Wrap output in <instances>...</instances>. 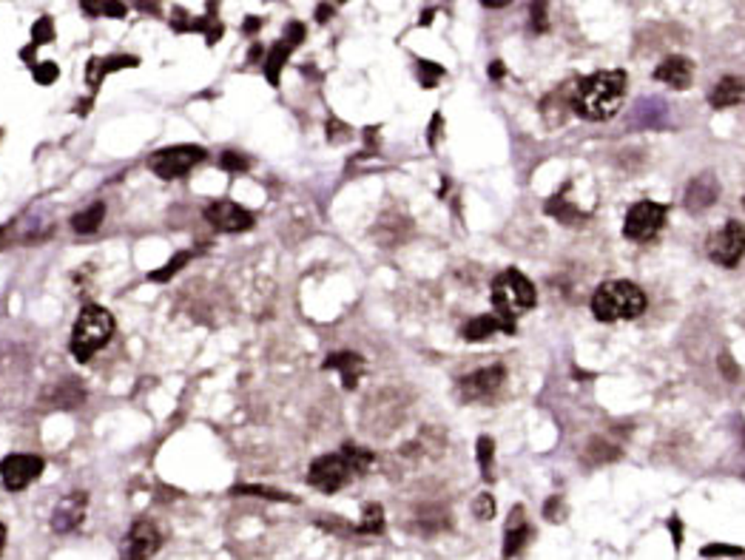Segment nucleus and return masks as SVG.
Listing matches in <instances>:
<instances>
[{
	"label": "nucleus",
	"mask_w": 745,
	"mask_h": 560,
	"mask_svg": "<svg viewBox=\"0 0 745 560\" xmlns=\"http://www.w3.org/2000/svg\"><path fill=\"white\" fill-rule=\"evenodd\" d=\"M504 379H506V370L501 364H493V367H484L478 372L464 376L461 384H458V392H461L464 402H486L501 390Z\"/></svg>",
	"instance_id": "obj_10"
},
{
	"label": "nucleus",
	"mask_w": 745,
	"mask_h": 560,
	"mask_svg": "<svg viewBox=\"0 0 745 560\" xmlns=\"http://www.w3.org/2000/svg\"><path fill=\"white\" fill-rule=\"evenodd\" d=\"M490 77H493V80L504 77V63H501V60H495V63L490 66Z\"/></svg>",
	"instance_id": "obj_38"
},
{
	"label": "nucleus",
	"mask_w": 745,
	"mask_h": 560,
	"mask_svg": "<svg viewBox=\"0 0 745 560\" xmlns=\"http://www.w3.org/2000/svg\"><path fill=\"white\" fill-rule=\"evenodd\" d=\"M139 60L137 57H128V55H120V57H106V60H100V68H103V75H111V72H117V68H131V66H137Z\"/></svg>",
	"instance_id": "obj_29"
},
{
	"label": "nucleus",
	"mask_w": 745,
	"mask_h": 560,
	"mask_svg": "<svg viewBox=\"0 0 745 560\" xmlns=\"http://www.w3.org/2000/svg\"><path fill=\"white\" fill-rule=\"evenodd\" d=\"M219 168L222 171H230V174H240V171H248V159L237 151H225L219 157Z\"/></svg>",
	"instance_id": "obj_27"
},
{
	"label": "nucleus",
	"mask_w": 745,
	"mask_h": 560,
	"mask_svg": "<svg viewBox=\"0 0 745 560\" xmlns=\"http://www.w3.org/2000/svg\"><path fill=\"white\" fill-rule=\"evenodd\" d=\"M86 506H88V495L86 493H72V495H66L55 512H52V529L57 535H68V532H75L83 521H86Z\"/></svg>",
	"instance_id": "obj_13"
},
{
	"label": "nucleus",
	"mask_w": 745,
	"mask_h": 560,
	"mask_svg": "<svg viewBox=\"0 0 745 560\" xmlns=\"http://www.w3.org/2000/svg\"><path fill=\"white\" fill-rule=\"evenodd\" d=\"M162 546V535L159 529L151 524V521H137L128 535H126V541H123V555L120 560H148L159 552Z\"/></svg>",
	"instance_id": "obj_11"
},
{
	"label": "nucleus",
	"mask_w": 745,
	"mask_h": 560,
	"mask_svg": "<svg viewBox=\"0 0 745 560\" xmlns=\"http://www.w3.org/2000/svg\"><path fill=\"white\" fill-rule=\"evenodd\" d=\"M191 256H194L191 250H182V253H177L171 262H166V265H162L159 270H154V273H151L148 279H151V282H168V279H171L174 273H179V270H182L185 265L191 262Z\"/></svg>",
	"instance_id": "obj_23"
},
{
	"label": "nucleus",
	"mask_w": 745,
	"mask_h": 560,
	"mask_svg": "<svg viewBox=\"0 0 745 560\" xmlns=\"http://www.w3.org/2000/svg\"><path fill=\"white\" fill-rule=\"evenodd\" d=\"M544 515H546L552 524H561L564 515H566V512H564V501H561V498H552V501L544 506Z\"/></svg>",
	"instance_id": "obj_33"
},
{
	"label": "nucleus",
	"mask_w": 745,
	"mask_h": 560,
	"mask_svg": "<svg viewBox=\"0 0 745 560\" xmlns=\"http://www.w3.org/2000/svg\"><path fill=\"white\" fill-rule=\"evenodd\" d=\"M100 15L123 17V15H126V6H123V4H100Z\"/></svg>",
	"instance_id": "obj_35"
},
{
	"label": "nucleus",
	"mask_w": 745,
	"mask_h": 560,
	"mask_svg": "<svg viewBox=\"0 0 745 560\" xmlns=\"http://www.w3.org/2000/svg\"><path fill=\"white\" fill-rule=\"evenodd\" d=\"M544 12H546V6L544 4H532V26H535V32H544L546 29V20H544Z\"/></svg>",
	"instance_id": "obj_34"
},
{
	"label": "nucleus",
	"mask_w": 745,
	"mask_h": 560,
	"mask_svg": "<svg viewBox=\"0 0 745 560\" xmlns=\"http://www.w3.org/2000/svg\"><path fill=\"white\" fill-rule=\"evenodd\" d=\"M706 253L711 262L723 268H734L745 256V225L737 219L726 222L717 233H711V239L706 242Z\"/></svg>",
	"instance_id": "obj_8"
},
{
	"label": "nucleus",
	"mask_w": 745,
	"mask_h": 560,
	"mask_svg": "<svg viewBox=\"0 0 745 560\" xmlns=\"http://www.w3.org/2000/svg\"><path fill=\"white\" fill-rule=\"evenodd\" d=\"M742 208H745V197H742Z\"/></svg>",
	"instance_id": "obj_41"
},
{
	"label": "nucleus",
	"mask_w": 745,
	"mask_h": 560,
	"mask_svg": "<svg viewBox=\"0 0 745 560\" xmlns=\"http://www.w3.org/2000/svg\"><path fill=\"white\" fill-rule=\"evenodd\" d=\"M256 29H260V17H248V23H245V32H248V35H253Z\"/></svg>",
	"instance_id": "obj_39"
},
{
	"label": "nucleus",
	"mask_w": 745,
	"mask_h": 560,
	"mask_svg": "<svg viewBox=\"0 0 745 560\" xmlns=\"http://www.w3.org/2000/svg\"><path fill=\"white\" fill-rule=\"evenodd\" d=\"M655 80L666 83L668 88H689L694 80V66L686 57H666L658 68H655Z\"/></svg>",
	"instance_id": "obj_15"
},
{
	"label": "nucleus",
	"mask_w": 745,
	"mask_h": 560,
	"mask_svg": "<svg viewBox=\"0 0 745 560\" xmlns=\"http://www.w3.org/2000/svg\"><path fill=\"white\" fill-rule=\"evenodd\" d=\"M111 336H114V316L100 305H86L75 321V331H72L75 359L88 361L111 341Z\"/></svg>",
	"instance_id": "obj_5"
},
{
	"label": "nucleus",
	"mask_w": 745,
	"mask_h": 560,
	"mask_svg": "<svg viewBox=\"0 0 745 560\" xmlns=\"http://www.w3.org/2000/svg\"><path fill=\"white\" fill-rule=\"evenodd\" d=\"M291 52H293V46H291L288 40L273 43V49L268 52V57H265V77H268L273 86H279V72H282V66L288 63Z\"/></svg>",
	"instance_id": "obj_20"
},
{
	"label": "nucleus",
	"mask_w": 745,
	"mask_h": 560,
	"mask_svg": "<svg viewBox=\"0 0 745 560\" xmlns=\"http://www.w3.org/2000/svg\"><path fill=\"white\" fill-rule=\"evenodd\" d=\"M535 301H538V293L521 270L509 268L493 279V308L506 324H515L518 316L535 308Z\"/></svg>",
	"instance_id": "obj_4"
},
{
	"label": "nucleus",
	"mask_w": 745,
	"mask_h": 560,
	"mask_svg": "<svg viewBox=\"0 0 745 560\" xmlns=\"http://www.w3.org/2000/svg\"><path fill=\"white\" fill-rule=\"evenodd\" d=\"M4 546H6V526L0 524V555H4Z\"/></svg>",
	"instance_id": "obj_40"
},
{
	"label": "nucleus",
	"mask_w": 745,
	"mask_h": 560,
	"mask_svg": "<svg viewBox=\"0 0 745 560\" xmlns=\"http://www.w3.org/2000/svg\"><path fill=\"white\" fill-rule=\"evenodd\" d=\"M103 217H106V205L103 202H95V205H88L86 211H80L75 219H72V228L77 233H95L100 225H103Z\"/></svg>",
	"instance_id": "obj_21"
},
{
	"label": "nucleus",
	"mask_w": 745,
	"mask_h": 560,
	"mask_svg": "<svg viewBox=\"0 0 745 560\" xmlns=\"http://www.w3.org/2000/svg\"><path fill=\"white\" fill-rule=\"evenodd\" d=\"M646 293L626 279H612L603 282L592 293V313L600 321H632L646 313Z\"/></svg>",
	"instance_id": "obj_3"
},
{
	"label": "nucleus",
	"mask_w": 745,
	"mask_h": 560,
	"mask_svg": "<svg viewBox=\"0 0 745 560\" xmlns=\"http://www.w3.org/2000/svg\"><path fill=\"white\" fill-rule=\"evenodd\" d=\"M418 75H422V83H424L427 88H433L435 80H438L441 75H444V68L435 66V63H422V66H418Z\"/></svg>",
	"instance_id": "obj_31"
},
{
	"label": "nucleus",
	"mask_w": 745,
	"mask_h": 560,
	"mask_svg": "<svg viewBox=\"0 0 745 560\" xmlns=\"http://www.w3.org/2000/svg\"><path fill=\"white\" fill-rule=\"evenodd\" d=\"M43 473V458L40 455H29V453H15L6 455L0 461V478H4V486L9 493H20L29 484H35Z\"/></svg>",
	"instance_id": "obj_9"
},
{
	"label": "nucleus",
	"mask_w": 745,
	"mask_h": 560,
	"mask_svg": "<svg viewBox=\"0 0 745 560\" xmlns=\"http://www.w3.org/2000/svg\"><path fill=\"white\" fill-rule=\"evenodd\" d=\"M717 194H719V185H717L714 174H700V177H694V179L689 182V188H686V197H683L686 211H691V214L706 211V208H711V205L717 202Z\"/></svg>",
	"instance_id": "obj_14"
},
{
	"label": "nucleus",
	"mask_w": 745,
	"mask_h": 560,
	"mask_svg": "<svg viewBox=\"0 0 745 560\" xmlns=\"http://www.w3.org/2000/svg\"><path fill=\"white\" fill-rule=\"evenodd\" d=\"M493 333H515V324H506L501 316H478L464 324V339L467 341H484Z\"/></svg>",
	"instance_id": "obj_17"
},
{
	"label": "nucleus",
	"mask_w": 745,
	"mask_h": 560,
	"mask_svg": "<svg viewBox=\"0 0 745 560\" xmlns=\"http://www.w3.org/2000/svg\"><path fill=\"white\" fill-rule=\"evenodd\" d=\"M35 80L37 83H43V86H49V83H55L57 80V66L55 63H35Z\"/></svg>",
	"instance_id": "obj_30"
},
{
	"label": "nucleus",
	"mask_w": 745,
	"mask_h": 560,
	"mask_svg": "<svg viewBox=\"0 0 745 560\" xmlns=\"http://www.w3.org/2000/svg\"><path fill=\"white\" fill-rule=\"evenodd\" d=\"M55 37V26H52V17H40L37 23H35V29H32V46L37 49V46H43V43H49Z\"/></svg>",
	"instance_id": "obj_26"
},
{
	"label": "nucleus",
	"mask_w": 745,
	"mask_h": 560,
	"mask_svg": "<svg viewBox=\"0 0 745 560\" xmlns=\"http://www.w3.org/2000/svg\"><path fill=\"white\" fill-rule=\"evenodd\" d=\"M230 495H256V498H265V501H288V504H296L293 495L279 493V489L262 486V484H237L234 489H230Z\"/></svg>",
	"instance_id": "obj_22"
},
{
	"label": "nucleus",
	"mask_w": 745,
	"mask_h": 560,
	"mask_svg": "<svg viewBox=\"0 0 745 560\" xmlns=\"http://www.w3.org/2000/svg\"><path fill=\"white\" fill-rule=\"evenodd\" d=\"M671 532H674V541H678L674 546H680L683 544V532H680V521L678 518H671Z\"/></svg>",
	"instance_id": "obj_36"
},
{
	"label": "nucleus",
	"mask_w": 745,
	"mask_h": 560,
	"mask_svg": "<svg viewBox=\"0 0 745 560\" xmlns=\"http://www.w3.org/2000/svg\"><path fill=\"white\" fill-rule=\"evenodd\" d=\"M324 367H328V370H339L342 379H344V387L353 390L356 382H359V376H362V370H364V359L356 356V353H333V356H328Z\"/></svg>",
	"instance_id": "obj_18"
},
{
	"label": "nucleus",
	"mask_w": 745,
	"mask_h": 560,
	"mask_svg": "<svg viewBox=\"0 0 745 560\" xmlns=\"http://www.w3.org/2000/svg\"><path fill=\"white\" fill-rule=\"evenodd\" d=\"M372 463V453L359 450V447H344L339 453L321 455L311 463L308 470V484L319 493H339L342 486L351 484L353 475H362L367 466Z\"/></svg>",
	"instance_id": "obj_2"
},
{
	"label": "nucleus",
	"mask_w": 745,
	"mask_h": 560,
	"mask_svg": "<svg viewBox=\"0 0 745 560\" xmlns=\"http://www.w3.org/2000/svg\"><path fill=\"white\" fill-rule=\"evenodd\" d=\"M384 529V512L379 504H367L364 506V515H362V524H359V532L364 535H379Z\"/></svg>",
	"instance_id": "obj_25"
},
{
	"label": "nucleus",
	"mask_w": 745,
	"mask_h": 560,
	"mask_svg": "<svg viewBox=\"0 0 745 560\" xmlns=\"http://www.w3.org/2000/svg\"><path fill=\"white\" fill-rule=\"evenodd\" d=\"M205 148L202 146H168L157 151L151 159H148V168L159 177V179H177V177H185L194 166L205 159Z\"/></svg>",
	"instance_id": "obj_7"
},
{
	"label": "nucleus",
	"mask_w": 745,
	"mask_h": 560,
	"mask_svg": "<svg viewBox=\"0 0 745 560\" xmlns=\"http://www.w3.org/2000/svg\"><path fill=\"white\" fill-rule=\"evenodd\" d=\"M331 15H333V6H319V9H316V20H319V23H328Z\"/></svg>",
	"instance_id": "obj_37"
},
{
	"label": "nucleus",
	"mask_w": 745,
	"mask_h": 560,
	"mask_svg": "<svg viewBox=\"0 0 745 560\" xmlns=\"http://www.w3.org/2000/svg\"><path fill=\"white\" fill-rule=\"evenodd\" d=\"M700 555L703 557H740L742 549L740 546H726V544H714V546H706Z\"/></svg>",
	"instance_id": "obj_32"
},
{
	"label": "nucleus",
	"mask_w": 745,
	"mask_h": 560,
	"mask_svg": "<svg viewBox=\"0 0 745 560\" xmlns=\"http://www.w3.org/2000/svg\"><path fill=\"white\" fill-rule=\"evenodd\" d=\"M663 225H666V208L651 202V199H640L628 208L623 233H626V239H632V242H651L663 230Z\"/></svg>",
	"instance_id": "obj_6"
},
{
	"label": "nucleus",
	"mask_w": 745,
	"mask_h": 560,
	"mask_svg": "<svg viewBox=\"0 0 745 560\" xmlns=\"http://www.w3.org/2000/svg\"><path fill=\"white\" fill-rule=\"evenodd\" d=\"M493 453H495V441L493 438H478V444H475V455H478V463H481V475L486 481H493Z\"/></svg>",
	"instance_id": "obj_24"
},
{
	"label": "nucleus",
	"mask_w": 745,
	"mask_h": 560,
	"mask_svg": "<svg viewBox=\"0 0 745 560\" xmlns=\"http://www.w3.org/2000/svg\"><path fill=\"white\" fill-rule=\"evenodd\" d=\"M473 512H475V518L478 521H493L495 518V501H493V495H478L475 498V504H473Z\"/></svg>",
	"instance_id": "obj_28"
},
{
	"label": "nucleus",
	"mask_w": 745,
	"mask_h": 560,
	"mask_svg": "<svg viewBox=\"0 0 745 560\" xmlns=\"http://www.w3.org/2000/svg\"><path fill=\"white\" fill-rule=\"evenodd\" d=\"M529 538V526H526V515L524 509L515 506L506 518V529H504V557H515Z\"/></svg>",
	"instance_id": "obj_16"
},
{
	"label": "nucleus",
	"mask_w": 745,
	"mask_h": 560,
	"mask_svg": "<svg viewBox=\"0 0 745 560\" xmlns=\"http://www.w3.org/2000/svg\"><path fill=\"white\" fill-rule=\"evenodd\" d=\"M205 219L222 233H245L253 228V214L234 199H219L205 208Z\"/></svg>",
	"instance_id": "obj_12"
},
{
	"label": "nucleus",
	"mask_w": 745,
	"mask_h": 560,
	"mask_svg": "<svg viewBox=\"0 0 745 560\" xmlns=\"http://www.w3.org/2000/svg\"><path fill=\"white\" fill-rule=\"evenodd\" d=\"M742 97H745V83L740 77H723L711 88L709 103L714 108H729V106H737Z\"/></svg>",
	"instance_id": "obj_19"
},
{
	"label": "nucleus",
	"mask_w": 745,
	"mask_h": 560,
	"mask_svg": "<svg viewBox=\"0 0 745 560\" xmlns=\"http://www.w3.org/2000/svg\"><path fill=\"white\" fill-rule=\"evenodd\" d=\"M626 75L623 72H597L577 83L572 95V108L587 120H609L623 106Z\"/></svg>",
	"instance_id": "obj_1"
}]
</instances>
